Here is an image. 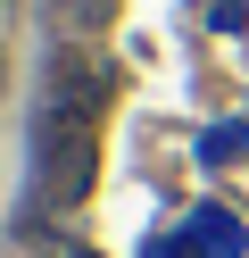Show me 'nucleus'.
<instances>
[{"instance_id": "obj_3", "label": "nucleus", "mask_w": 249, "mask_h": 258, "mask_svg": "<svg viewBox=\"0 0 249 258\" xmlns=\"http://www.w3.org/2000/svg\"><path fill=\"white\" fill-rule=\"evenodd\" d=\"M141 258H183V241H175V233H166V241H149V250H141Z\"/></svg>"}, {"instance_id": "obj_1", "label": "nucleus", "mask_w": 249, "mask_h": 258, "mask_svg": "<svg viewBox=\"0 0 249 258\" xmlns=\"http://www.w3.org/2000/svg\"><path fill=\"white\" fill-rule=\"evenodd\" d=\"M92 191V125L75 108H50L33 117V208H75Z\"/></svg>"}, {"instance_id": "obj_4", "label": "nucleus", "mask_w": 249, "mask_h": 258, "mask_svg": "<svg viewBox=\"0 0 249 258\" xmlns=\"http://www.w3.org/2000/svg\"><path fill=\"white\" fill-rule=\"evenodd\" d=\"M50 258H92V250H50Z\"/></svg>"}, {"instance_id": "obj_2", "label": "nucleus", "mask_w": 249, "mask_h": 258, "mask_svg": "<svg viewBox=\"0 0 249 258\" xmlns=\"http://www.w3.org/2000/svg\"><path fill=\"white\" fill-rule=\"evenodd\" d=\"M183 258H241V225L224 217V208H199V217H183Z\"/></svg>"}]
</instances>
